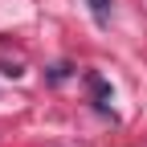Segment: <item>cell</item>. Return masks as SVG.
Instances as JSON below:
<instances>
[{
  "label": "cell",
  "instance_id": "obj_1",
  "mask_svg": "<svg viewBox=\"0 0 147 147\" xmlns=\"http://www.w3.org/2000/svg\"><path fill=\"white\" fill-rule=\"evenodd\" d=\"M86 86H90V94H94V106L102 110V115L115 119V110H110V86L98 78V74H86Z\"/></svg>",
  "mask_w": 147,
  "mask_h": 147
},
{
  "label": "cell",
  "instance_id": "obj_2",
  "mask_svg": "<svg viewBox=\"0 0 147 147\" xmlns=\"http://www.w3.org/2000/svg\"><path fill=\"white\" fill-rule=\"evenodd\" d=\"M86 4H90V12H94L98 21H106V8H110V0H86Z\"/></svg>",
  "mask_w": 147,
  "mask_h": 147
},
{
  "label": "cell",
  "instance_id": "obj_4",
  "mask_svg": "<svg viewBox=\"0 0 147 147\" xmlns=\"http://www.w3.org/2000/svg\"><path fill=\"white\" fill-rule=\"evenodd\" d=\"M69 74H74V65L61 61V65H53V69H49V78H53V82H61V78H69Z\"/></svg>",
  "mask_w": 147,
  "mask_h": 147
},
{
  "label": "cell",
  "instance_id": "obj_3",
  "mask_svg": "<svg viewBox=\"0 0 147 147\" xmlns=\"http://www.w3.org/2000/svg\"><path fill=\"white\" fill-rule=\"evenodd\" d=\"M0 74H4V78H21L25 65H21V61H4V69H0Z\"/></svg>",
  "mask_w": 147,
  "mask_h": 147
}]
</instances>
